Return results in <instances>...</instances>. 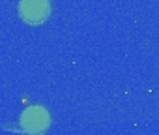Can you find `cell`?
<instances>
[{
  "mask_svg": "<svg viewBox=\"0 0 159 135\" xmlns=\"http://www.w3.org/2000/svg\"><path fill=\"white\" fill-rule=\"evenodd\" d=\"M49 0H21L19 15L28 25H41L49 17Z\"/></svg>",
  "mask_w": 159,
  "mask_h": 135,
  "instance_id": "obj_1",
  "label": "cell"
},
{
  "mask_svg": "<svg viewBox=\"0 0 159 135\" xmlns=\"http://www.w3.org/2000/svg\"><path fill=\"white\" fill-rule=\"evenodd\" d=\"M21 126L25 131L32 135H39L49 128V113L43 107H28L21 118Z\"/></svg>",
  "mask_w": 159,
  "mask_h": 135,
  "instance_id": "obj_2",
  "label": "cell"
}]
</instances>
